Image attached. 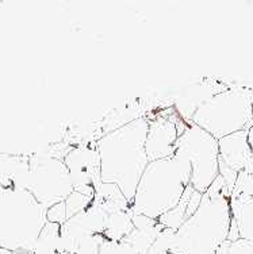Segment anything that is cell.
Instances as JSON below:
<instances>
[{
	"mask_svg": "<svg viewBox=\"0 0 253 254\" xmlns=\"http://www.w3.org/2000/svg\"><path fill=\"white\" fill-rule=\"evenodd\" d=\"M148 118L140 117L103 134L96 141L102 183H111L132 204L137 186L149 164L145 152Z\"/></svg>",
	"mask_w": 253,
	"mask_h": 254,
	"instance_id": "obj_1",
	"label": "cell"
},
{
	"mask_svg": "<svg viewBox=\"0 0 253 254\" xmlns=\"http://www.w3.org/2000/svg\"><path fill=\"white\" fill-rule=\"evenodd\" d=\"M230 222L229 190L218 175L202 196L198 210L175 231L173 249L179 254H215L228 240Z\"/></svg>",
	"mask_w": 253,
	"mask_h": 254,
	"instance_id": "obj_2",
	"label": "cell"
},
{
	"mask_svg": "<svg viewBox=\"0 0 253 254\" xmlns=\"http://www.w3.org/2000/svg\"><path fill=\"white\" fill-rule=\"evenodd\" d=\"M191 172L190 162L179 154L149 162L137 186L130 210L159 220L179 204L191 184Z\"/></svg>",
	"mask_w": 253,
	"mask_h": 254,
	"instance_id": "obj_3",
	"label": "cell"
},
{
	"mask_svg": "<svg viewBox=\"0 0 253 254\" xmlns=\"http://www.w3.org/2000/svg\"><path fill=\"white\" fill-rule=\"evenodd\" d=\"M46 211L29 190L0 187V249L33 254L48 223Z\"/></svg>",
	"mask_w": 253,
	"mask_h": 254,
	"instance_id": "obj_4",
	"label": "cell"
},
{
	"mask_svg": "<svg viewBox=\"0 0 253 254\" xmlns=\"http://www.w3.org/2000/svg\"><path fill=\"white\" fill-rule=\"evenodd\" d=\"M253 89L243 85L217 93L194 114L192 125L203 128L215 139L234 132L249 131L253 126Z\"/></svg>",
	"mask_w": 253,
	"mask_h": 254,
	"instance_id": "obj_5",
	"label": "cell"
},
{
	"mask_svg": "<svg viewBox=\"0 0 253 254\" xmlns=\"http://www.w3.org/2000/svg\"><path fill=\"white\" fill-rule=\"evenodd\" d=\"M30 172L26 190L34 196L35 200L48 210L64 203L72 195L73 184L69 171L63 158L54 157L49 147L29 154Z\"/></svg>",
	"mask_w": 253,
	"mask_h": 254,
	"instance_id": "obj_6",
	"label": "cell"
},
{
	"mask_svg": "<svg viewBox=\"0 0 253 254\" xmlns=\"http://www.w3.org/2000/svg\"><path fill=\"white\" fill-rule=\"evenodd\" d=\"M175 154L191 164V186L202 195L218 177V139L191 123L177 138Z\"/></svg>",
	"mask_w": 253,
	"mask_h": 254,
	"instance_id": "obj_7",
	"label": "cell"
},
{
	"mask_svg": "<svg viewBox=\"0 0 253 254\" xmlns=\"http://www.w3.org/2000/svg\"><path fill=\"white\" fill-rule=\"evenodd\" d=\"M64 162L68 168L75 190L88 197H93L102 184L100 157L96 143L92 145L91 142H82L80 145L72 146L64 157Z\"/></svg>",
	"mask_w": 253,
	"mask_h": 254,
	"instance_id": "obj_8",
	"label": "cell"
},
{
	"mask_svg": "<svg viewBox=\"0 0 253 254\" xmlns=\"http://www.w3.org/2000/svg\"><path fill=\"white\" fill-rule=\"evenodd\" d=\"M180 118L175 113L173 117H159L148 119V132L145 139V152L149 162L168 158L175 154L176 141L179 138L177 121Z\"/></svg>",
	"mask_w": 253,
	"mask_h": 254,
	"instance_id": "obj_9",
	"label": "cell"
},
{
	"mask_svg": "<svg viewBox=\"0 0 253 254\" xmlns=\"http://www.w3.org/2000/svg\"><path fill=\"white\" fill-rule=\"evenodd\" d=\"M226 88H229V85L218 83L211 78L195 80L191 83V85H187L185 88L181 89L180 93L176 96L175 103H173L175 113L185 123L191 125V119L194 117V114L213 96L222 92Z\"/></svg>",
	"mask_w": 253,
	"mask_h": 254,
	"instance_id": "obj_10",
	"label": "cell"
},
{
	"mask_svg": "<svg viewBox=\"0 0 253 254\" xmlns=\"http://www.w3.org/2000/svg\"><path fill=\"white\" fill-rule=\"evenodd\" d=\"M218 162L237 173L241 171L253 175V153L248 142V131L234 132L218 139Z\"/></svg>",
	"mask_w": 253,
	"mask_h": 254,
	"instance_id": "obj_11",
	"label": "cell"
},
{
	"mask_svg": "<svg viewBox=\"0 0 253 254\" xmlns=\"http://www.w3.org/2000/svg\"><path fill=\"white\" fill-rule=\"evenodd\" d=\"M230 211L239 227L240 240L253 242V197H230Z\"/></svg>",
	"mask_w": 253,
	"mask_h": 254,
	"instance_id": "obj_12",
	"label": "cell"
},
{
	"mask_svg": "<svg viewBox=\"0 0 253 254\" xmlns=\"http://www.w3.org/2000/svg\"><path fill=\"white\" fill-rule=\"evenodd\" d=\"M92 201L106 211L108 215L118 211H127L132 205L123 196L122 190L111 183H102L95 192Z\"/></svg>",
	"mask_w": 253,
	"mask_h": 254,
	"instance_id": "obj_13",
	"label": "cell"
},
{
	"mask_svg": "<svg viewBox=\"0 0 253 254\" xmlns=\"http://www.w3.org/2000/svg\"><path fill=\"white\" fill-rule=\"evenodd\" d=\"M130 210V208H129ZM127 211H118L110 214L106 220L104 227V238L112 242H121L134 230L130 212Z\"/></svg>",
	"mask_w": 253,
	"mask_h": 254,
	"instance_id": "obj_14",
	"label": "cell"
},
{
	"mask_svg": "<svg viewBox=\"0 0 253 254\" xmlns=\"http://www.w3.org/2000/svg\"><path fill=\"white\" fill-rule=\"evenodd\" d=\"M61 225L48 222L35 242L33 254H59Z\"/></svg>",
	"mask_w": 253,
	"mask_h": 254,
	"instance_id": "obj_15",
	"label": "cell"
},
{
	"mask_svg": "<svg viewBox=\"0 0 253 254\" xmlns=\"http://www.w3.org/2000/svg\"><path fill=\"white\" fill-rule=\"evenodd\" d=\"M192 192H194V188L190 184V186L187 187V190H185L181 200L179 201V204L176 205L173 210H170L169 212H167V214H164V215L159 218V223L163 227L176 231V230L184 223L185 211H187V207H188V203H190Z\"/></svg>",
	"mask_w": 253,
	"mask_h": 254,
	"instance_id": "obj_16",
	"label": "cell"
},
{
	"mask_svg": "<svg viewBox=\"0 0 253 254\" xmlns=\"http://www.w3.org/2000/svg\"><path fill=\"white\" fill-rule=\"evenodd\" d=\"M93 197H88V196L73 190V193L69 196L65 200V207H67V218H72V216L78 215L79 212H82L87 208L88 205L91 204Z\"/></svg>",
	"mask_w": 253,
	"mask_h": 254,
	"instance_id": "obj_17",
	"label": "cell"
},
{
	"mask_svg": "<svg viewBox=\"0 0 253 254\" xmlns=\"http://www.w3.org/2000/svg\"><path fill=\"white\" fill-rule=\"evenodd\" d=\"M104 241H106V238L103 234H92L83 237L79 242L78 250L75 254H99Z\"/></svg>",
	"mask_w": 253,
	"mask_h": 254,
	"instance_id": "obj_18",
	"label": "cell"
},
{
	"mask_svg": "<svg viewBox=\"0 0 253 254\" xmlns=\"http://www.w3.org/2000/svg\"><path fill=\"white\" fill-rule=\"evenodd\" d=\"M239 196H249V197H253L252 173H248V172L245 171H241L239 173L230 197H239Z\"/></svg>",
	"mask_w": 253,
	"mask_h": 254,
	"instance_id": "obj_19",
	"label": "cell"
},
{
	"mask_svg": "<svg viewBox=\"0 0 253 254\" xmlns=\"http://www.w3.org/2000/svg\"><path fill=\"white\" fill-rule=\"evenodd\" d=\"M99 254H138L134 248L126 242H112V241H104V244L100 248Z\"/></svg>",
	"mask_w": 253,
	"mask_h": 254,
	"instance_id": "obj_20",
	"label": "cell"
},
{
	"mask_svg": "<svg viewBox=\"0 0 253 254\" xmlns=\"http://www.w3.org/2000/svg\"><path fill=\"white\" fill-rule=\"evenodd\" d=\"M46 219L48 222L52 223H57V225H64L68 218H67V207H65V201L50 207L46 211Z\"/></svg>",
	"mask_w": 253,
	"mask_h": 254,
	"instance_id": "obj_21",
	"label": "cell"
},
{
	"mask_svg": "<svg viewBox=\"0 0 253 254\" xmlns=\"http://www.w3.org/2000/svg\"><path fill=\"white\" fill-rule=\"evenodd\" d=\"M228 254H253V242L245 240H239L232 242Z\"/></svg>",
	"mask_w": 253,
	"mask_h": 254,
	"instance_id": "obj_22",
	"label": "cell"
},
{
	"mask_svg": "<svg viewBox=\"0 0 253 254\" xmlns=\"http://www.w3.org/2000/svg\"><path fill=\"white\" fill-rule=\"evenodd\" d=\"M240 240V233H239V227L236 225V222L232 218V222H230V227H229V234H228V241L230 242H236V241Z\"/></svg>",
	"mask_w": 253,
	"mask_h": 254,
	"instance_id": "obj_23",
	"label": "cell"
},
{
	"mask_svg": "<svg viewBox=\"0 0 253 254\" xmlns=\"http://www.w3.org/2000/svg\"><path fill=\"white\" fill-rule=\"evenodd\" d=\"M230 246H232V242L226 240L224 244L219 246L218 250H217V253H215V254H228V253H229V250H230Z\"/></svg>",
	"mask_w": 253,
	"mask_h": 254,
	"instance_id": "obj_24",
	"label": "cell"
},
{
	"mask_svg": "<svg viewBox=\"0 0 253 254\" xmlns=\"http://www.w3.org/2000/svg\"><path fill=\"white\" fill-rule=\"evenodd\" d=\"M248 142H249V146H251V150L253 153V126L249 128L248 131Z\"/></svg>",
	"mask_w": 253,
	"mask_h": 254,
	"instance_id": "obj_25",
	"label": "cell"
},
{
	"mask_svg": "<svg viewBox=\"0 0 253 254\" xmlns=\"http://www.w3.org/2000/svg\"><path fill=\"white\" fill-rule=\"evenodd\" d=\"M0 254H12V252H10V250H5V249H0Z\"/></svg>",
	"mask_w": 253,
	"mask_h": 254,
	"instance_id": "obj_26",
	"label": "cell"
},
{
	"mask_svg": "<svg viewBox=\"0 0 253 254\" xmlns=\"http://www.w3.org/2000/svg\"><path fill=\"white\" fill-rule=\"evenodd\" d=\"M12 254H29V253H19V252H16V253H12Z\"/></svg>",
	"mask_w": 253,
	"mask_h": 254,
	"instance_id": "obj_27",
	"label": "cell"
},
{
	"mask_svg": "<svg viewBox=\"0 0 253 254\" xmlns=\"http://www.w3.org/2000/svg\"><path fill=\"white\" fill-rule=\"evenodd\" d=\"M252 113H253V99H252Z\"/></svg>",
	"mask_w": 253,
	"mask_h": 254,
	"instance_id": "obj_28",
	"label": "cell"
}]
</instances>
